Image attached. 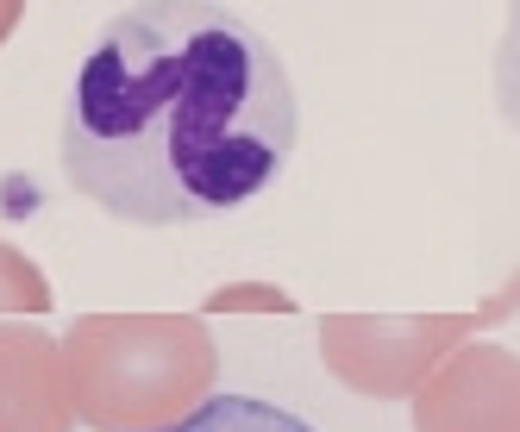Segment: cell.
Masks as SVG:
<instances>
[{
	"label": "cell",
	"mask_w": 520,
	"mask_h": 432,
	"mask_svg": "<svg viewBox=\"0 0 520 432\" xmlns=\"http://www.w3.org/2000/svg\"><path fill=\"white\" fill-rule=\"evenodd\" d=\"M301 107L270 38L220 0H138L82 57L63 176L126 226L245 207L295 157Z\"/></svg>",
	"instance_id": "1"
},
{
	"label": "cell",
	"mask_w": 520,
	"mask_h": 432,
	"mask_svg": "<svg viewBox=\"0 0 520 432\" xmlns=\"http://www.w3.org/2000/svg\"><path fill=\"white\" fill-rule=\"evenodd\" d=\"M151 432H314V426L301 414H289V407H276V401H257V395H214L195 414H182L170 426H151Z\"/></svg>",
	"instance_id": "2"
},
{
	"label": "cell",
	"mask_w": 520,
	"mask_h": 432,
	"mask_svg": "<svg viewBox=\"0 0 520 432\" xmlns=\"http://www.w3.org/2000/svg\"><path fill=\"white\" fill-rule=\"evenodd\" d=\"M495 101L520 132V0H508V26H502V44H495Z\"/></svg>",
	"instance_id": "3"
}]
</instances>
